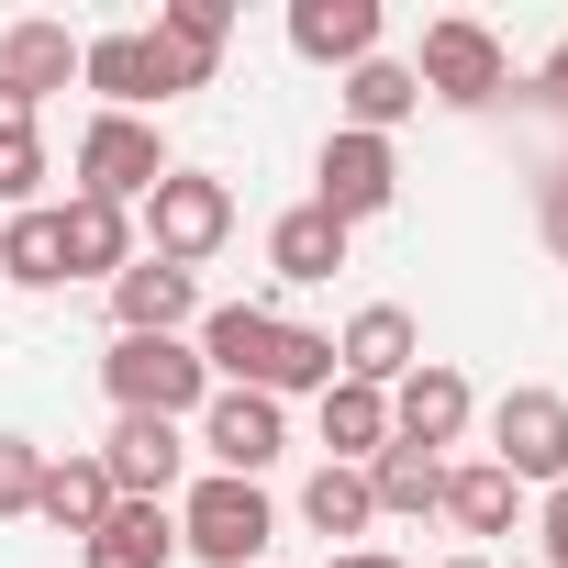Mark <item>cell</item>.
<instances>
[{
    "label": "cell",
    "instance_id": "obj_1",
    "mask_svg": "<svg viewBox=\"0 0 568 568\" xmlns=\"http://www.w3.org/2000/svg\"><path fill=\"white\" fill-rule=\"evenodd\" d=\"M201 368H212V390L291 402V390H335V335L278 324L267 302H223V313H201Z\"/></svg>",
    "mask_w": 568,
    "mask_h": 568
},
{
    "label": "cell",
    "instance_id": "obj_2",
    "mask_svg": "<svg viewBox=\"0 0 568 568\" xmlns=\"http://www.w3.org/2000/svg\"><path fill=\"white\" fill-rule=\"evenodd\" d=\"M79 79H90L112 112H134V123H145L156 101H179V90H212V68H190L156 23H134V34H90V45H79Z\"/></svg>",
    "mask_w": 568,
    "mask_h": 568
},
{
    "label": "cell",
    "instance_id": "obj_3",
    "mask_svg": "<svg viewBox=\"0 0 568 568\" xmlns=\"http://www.w3.org/2000/svg\"><path fill=\"white\" fill-rule=\"evenodd\" d=\"M101 390H112L123 413L179 424V413H201V402H212V368H201V346H179V335H112Z\"/></svg>",
    "mask_w": 568,
    "mask_h": 568
},
{
    "label": "cell",
    "instance_id": "obj_4",
    "mask_svg": "<svg viewBox=\"0 0 568 568\" xmlns=\"http://www.w3.org/2000/svg\"><path fill=\"white\" fill-rule=\"evenodd\" d=\"M179 546H190L201 568H256V557L278 546V513H267L256 479H201V490L179 501Z\"/></svg>",
    "mask_w": 568,
    "mask_h": 568
},
{
    "label": "cell",
    "instance_id": "obj_5",
    "mask_svg": "<svg viewBox=\"0 0 568 568\" xmlns=\"http://www.w3.org/2000/svg\"><path fill=\"white\" fill-rule=\"evenodd\" d=\"M413 79H424L435 101L479 112V101H501V90H513V57H501V34H490V23L446 12V23H424V57H413Z\"/></svg>",
    "mask_w": 568,
    "mask_h": 568
},
{
    "label": "cell",
    "instance_id": "obj_6",
    "mask_svg": "<svg viewBox=\"0 0 568 568\" xmlns=\"http://www.w3.org/2000/svg\"><path fill=\"white\" fill-rule=\"evenodd\" d=\"M145 256H168V267H201L223 234H234V190L223 179H201V168H168L156 190H145Z\"/></svg>",
    "mask_w": 568,
    "mask_h": 568
},
{
    "label": "cell",
    "instance_id": "obj_7",
    "mask_svg": "<svg viewBox=\"0 0 568 568\" xmlns=\"http://www.w3.org/2000/svg\"><path fill=\"white\" fill-rule=\"evenodd\" d=\"M156 179H168V145H156V123H134V112H101V123L79 134V201H112V212H134Z\"/></svg>",
    "mask_w": 568,
    "mask_h": 568
},
{
    "label": "cell",
    "instance_id": "obj_8",
    "mask_svg": "<svg viewBox=\"0 0 568 568\" xmlns=\"http://www.w3.org/2000/svg\"><path fill=\"white\" fill-rule=\"evenodd\" d=\"M490 468L524 479V490H535V479L557 490V479H568V402H557V390H501V402H490Z\"/></svg>",
    "mask_w": 568,
    "mask_h": 568
},
{
    "label": "cell",
    "instance_id": "obj_9",
    "mask_svg": "<svg viewBox=\"0 0 568 568\" xmlns=\"http://www.w3.org/2000/svg\"><path fill=\"white\" fill-rule=\"evenodd\" d=\"M402 201V156L379 145V134H324V156H313V212H335L346 234L368 223V212H390Z\"/></svg>",
    "mask_w": 568,
    "mask_h": 568
},
{
    "label": "cell",
    "instance_id": "obj_10",
    "mask_svg": "<svg viewBox=\"0 0 568 568\" xmlns=\"http://www.w3.org/2000/svg\"><path fill=\"white\" fill-rule=\"evenodd\" d=\"M201 446H212V479H256L278 446H291V424H278L267 390H212L201 402Z\"/></svg>",
    "mask_w": 568,
    "mask_h": 568
},
{
    "label": "cell",
    "instance_id": "obj_11",
    "mask_svg": "<svg viewBox=\"0 0 568 568\" xmlns=\"http://www.w3.org/2000/svg\"><path fill=\"white\" fill-rule=\"evenodd\" d=\"M179 468H190V435H179V424H156V413H123V424H112V446H101L112 501H168V490H179Z\"/></svg>",
    "mask_w": 568,
    "mask_h": 568
},
{
    "label": "cell",
    "instance_id": "obj_12",
    "mask_svg": "<svg viewBox=\"0 0 568 568\" xmlns=\"http://www.w3.org/2000/svg\"><path fill=\"white\" fill-rule=\"evenodd\" d=\"M413 368H424V335H413L402 302H368V313L335 335V379H357V390H402Z\"/></svg>",
    "mask_w": 568,
    "mask_h": 568
},
{
    "label": "cell",
    "instance_id": "obj_13",
    "mask_svg": "<svg viewBox=\"0 0 568 568\" xmlns=\"http://www.w3.org/2000/svg\"><path fill=\"white\" fill-rule=\"evenodd\" d=\"M190 313H201V278L168 267V256H134V267L112 278V324H123V335H179Z\"/></svg>",
    "mask_w": 568,
    "mask_h": 568
},
{
    "label": "cell",
    "instance_id": "obj_14",
    "mask_svg": "<svg viewBox=\"0 0 568 568\" xmlns=\"http://www.w3.org/2000/svg\"><path fill=\"white\" fill-rule=\"evenodd\" d=\"M468 413H479V402H468V379H457V368H413V379L390 390V435H402V446H424V457H435V446H457V435H468Z\"/></svg>",
    "mask_w": 568,
    "mask_h": 568
},
{
    "label": "cell",
    "instance_id": "obj_15",
    "mask_svg": "<svg viewBox=\"0 0 568 568\" xmlns=\"http://www.w3.org/2000/svg\"><path fill=\"white\" fill-rule=\"evenodd\" d=\"M79 557H90V568H168V557H179V513H168V501H112V513L79 535Z\"/></svg>",
    "mask_w": 568,
    "mask_h": 568
},
{
    "label": "cell",
    "instance_id": "obj_16",
    "mask_svg": "<svg viewBox=\"0 0 568 568\" xmlns=\"http://www.w3.org/2000/svg\"><path fill=\"white\" fill-rule=\"evenodd\" d=\"M291 45H302L313 68L379 57V0H291Z\"/></svg>",
    "mask_w": 568,
    "mask_h": 568
},
{
    "label": "cell",
    "instance_id": "obj_17",
    "mask_svg": "<svg viewBox=\"0 0 568 568\" xmlns=\"http://www.w3.org/2000/svg\"><path fill=\"white\" fill-rule=\"evenodd\" d=\"M413 112H424V79L402 57H357L346 68V134H379L390 145V123H413Z\"/></svg>",
    "mask_w": 568,
    "mask_h": 568
},
{
    "label": "cell",
    "instance_id": "obj_18",
    "mask_svg": "<svg viewBox=\"0 0 568 568\" xmlns=\"http://www.w3.org/2000/svg\"><path fill=\"white\" fill-rule=\"evenodd\" d=\"M267 267L291 278V291L335 278V267H346V223H335V212H313V201H302V212H278V223H267Z\"/></svg>",
    "mask_w": 568,
    "mask_h": 568
},
{
    "label": "cell",
    "instance_id": "obj_19",
    "mask_svg": "<svg viewBox=\"0 0 568 568\" xmlns=\"http://www.w3.org/2000/svg\"><path fill=\"white\" fill-rule=\"evenodd\" d=\"M79 45L90 34H68V23H12V34H0V79H12L23 101H45V90L79 79Z\"/></svg>",
    "mask_w": 568,
    "mask_h": 568
},
{
    "label": "cell",
    "instance_id": "obj_20",
    "mask_svg": "<svg viewBox=\"0 0 568 568\" xmlns=\"http://www.w3.org/2000/svg\"><path fill=\"white\" fill-rule=\"evenodd\" d=\"M57 223H68V278H123V267H134V212H112V201H68Z\"/></svg>",
    "mask_w": 568,
    "mask_h": 568
},
{
    "label": "cell",
    "instance_id": "obj_21",
    "mask_svg": "<svg viewBox=\"0 0 568 568\" xmlns=\"http://www.w3.org/2000/svg\"><path fill=\"white\" fill-rule=\"evenodd\" d=\"M324 446H335V468H368V457L390 446V390L335 379V390H324Z\"/></svg>",
    "mask_w": 568,
    "mask_h": 568
},
{
    "label": "cell",
    "instance_id": "obj_22",
    "mask_svg": "<svg viewBox=\"0 0 568 568\" xmlns=\"http://www.w3.org/2000/svg\"><path fill=\"white\" fill-rule=\"evenodd\" d=\"M457 535H513V513H524V479H501L490 457L479 468H446V501H435Z\"/></svg>",
    "mask_w": 568,
    "mask_h": 568
},
{
    "label": "cell",
    "instance_id": "obj_23",
    "mask_svg": "<svg viewBox=\"0 0 568 568\" xmlns=\"http://www.w3.org/2000/svg\"><path fill=\"white\" fill-rule=\"evenodd\" d=\"M368 501H379V513H435V501H446V457H424V446L390 435V446L368 457Z\"/></svg>",
    "mask_w": 568,
    "mask_h": 568
},
{
    "label": "cell",
    "instance_id": "obj_24",
    "mask_svg": "<svg viewBox=\"0 0 568 568\" xmlns=\"http://www.w3.org/2000/svg\"><path fill=\"white\" fill-rule=\"evenodd\" d=\"M34 513H45L57 535H90V524L112 513V479H101V457H45V490H34Z\"/></svg>",
    "mask_w": 568,
    "mask_h": 568
},
{
    "label": "cell",
    "instance_id": "obj_25",
    "mask_svg": "<svg viewBox=\"0 0 568 568\" xmlns=\"http://www.w3.org/2000/svg\"><path fill=\"white\" fill-rule=\"evenodd\" d=\"M0 278H23V291H68V223H57V212H12V234H0Z\"/></svg>",
    "mask_w": 568,
    "mask_h": 568
},
{
    "label": "cell",
    "instance_id": "obj_26",
    "mask_svg": "<svg viewBox=\"0 0 568 568\" xmlns=\"http://www.w3.org/2000/svg\"><path fill=\"white\" fill-rule=\"evenodd\" d=\"M302 524H313V535H368V524H379L368 468H335V457H324V468H313V490H302Z\"/></svg>",
    "mask_w": 568,
    "mask_h": 568
},
{
    "label": "cell",
    "instance_id": "obj_27",
    "mask_svg": "<svg viewBox=\"0 0 568 568\" xmlns=\"http://www.w3.org/2000/svg\"><path fill=\"white\" fill-rule=\"evenodd\" d=\"M156 34L190 57V68H223V34H234V0H168Z\"/></svg>",
    "mask_w": 568,
    "mask_h": 568
},
{
    "label": "cell",
    "instance_id": "obj_28",
    "mask_svg": "<svg viewBox=\"0 0 568 568\" xmlns=\"http://www.w3.org/2000/svg\"><path fill=\"white\" fill-rule=\"evenodd\" d=\"M34 490H45V446L34 435H0V524L34 513Z\"/></svg>",
    "mask_w": 568,
    "mask_h": 568
},
{
    "label": "cell",
    "instance_id": "obj_29",
    "mask_svg": "<svg viewBox=\"0 0 568 568\" xmlns=\"http://www.w3.org/2000/svg\"><path fill=\"white\" fill-rule=\"evenodd\" d=\"M0 201H12V212H45V145H34V134L0 145Z\"/></svg>",
    "mask_w": 568,
    "mask_h": 568
},
{
    "label": "cell",
    "instance_id": "obj_30",
    "mask_svg": "<svg viewBox=\"0 0 568 568\" xmlns=\"http://www.w3.org/2000/svg\"><path fill=\"white\" fill-rule=\"evenodd\" d=\"M535 223H546V256H557V267H568V168H557V179H546V190H535Z\"/></svg>",
    "mask_w": 568,
    "mask_h": 568
},
{
    "label": "cell",
    "instance_id": "obj_31",
    "mask_svg": "<svg viewBox=\"0 0 568 568\" xmlns=\"http://www.w3.org/2000/svg\"><path fill=\"white\" fill-rule=\"evenodd\" d=\"M535 535H546V557H557V568H568V479H557V490H546V513H535Z\"/></svg>",
    "mask_w": 568,
    "mask_h": 568
},
{
    "label": "cell",
    "instance_id": "obj_32",
    "mask_svg": "<svg viewBox=\"0 0 568 568\" xmlns=\"http://www.w3.org/2000/svg\"><path fill=\"white\" fill-rule=\"evenodd\" d=\"M12 134H34V101H23L12 79H0V145H12Z\"/></svg>",
    "mask_w": 568,
    "mask_h": 568
},
{
    "label": "cell",
    "instance_id": "obj_33",
    "mask_svg": "<svg viewBox=\"0 0 568 568\" xmlns=\"http://www.w3.org/2000/svg\"><path fill=\"white\" fill-rule=\"evenodd\" d=\"M535 90H546V101H557V112H568V34H557V57H546V68H535Z\"/></svg>",
    "mask_w": 568,
    "mask_h": 568
},
{
    "label": "cell",
    "instance_id": "obj_34",
    "mask_svg": "<svg viewBox=\"0 0 568 568\" xmlns=\"http://www.w3.org/2000/svg\"><path fill=\"white\" fill-rule=\"evenodd\" d=\"M324 568H402V557H379V546H335Z\"/></svg>",
    "mask_w": 568,
    "mask_h": 568
},
{
    "label": "cell",
    "instance_id": "obj_35",
    "mask_svg": "<svg viewBox=\"0 0 568 568\" xmlns=\"http://www.w3.org/2000/svg\"><path fill=\"white\" fill-rule=\"evenodd\" d=\"M446 568H490V557H446Z\"/></svg>",
    "mask_w": 568,
    "mask_h": 568
}]
</instances>
